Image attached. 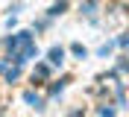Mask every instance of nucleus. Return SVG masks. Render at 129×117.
<instances>
[{
  "mask_svg": "<svg viewBox=\"0 0 129 117\" xmlns=\"http://www.w3.org/2000/svg\"><path fill=\"white\" fill-rule=\"evenodd\" d=\"M9 53H12L9 59H15V62L21 64V62H26V59H32L38 50H35V44H32V35H29V32H18V35L9 38Z\"/></svg>",
  "mask_w": 129,
  "mask_h": 117,
  "instance_id": "1",
  "label": "nucleus"
},
{
  "mask_svg": "<svg viewBox=\"0 0 129 117\" xmlns=\"http://www.w3.org/2000/svg\"><path fill=\"white\" fill-rule=\"evenodd\" d=\"M24 100L29 102V105H32V108H35V111H41V108H44V102H41V100H38V97H35V94H32V91H26V94H24Z\"/></svg>",
  "mask_w": 129,
  "mask_h": 117,
  "instance_id": "2",
  "label": "nucleus"
},
{
  "mask_svg": "<svg viewBox=\"0 0 129 117\" xmlns=\"http://www.w3.org/2000/svg\"><path fill=\"white\" fill-rule=\"evenodd\" d=\"M62 59H64V50H62V47H53V50H50V62L62 64Z\"/></svg>",
  "mask_w": 129,
  "mask_h": 117,
  "instance_id": "3",
  "label": "nucleus"
},
{
  "mask_svg": "<svg viewBox=\"0 0 129 117\" xmlns=\"http://www.w3.org/2000/svg\"><path fill=\"white\" fill-rule=\"evenodd\" d=\"M82 12H85V15H94V12H97V3H94V0H85V3H82Z\"/></svg>",
  "mask_w": 129,
  "mask_h": 117,
  "instance_id": "4",
  "label": "nucleus"
},
{
  "mask_svg": "<svg viewBox=\"0 0 129 117\" xmlns=\"http://www.w3.org/2000/svg\"><path fill=\"white\" fill-rule=\"evenodd\" d=\"M64 6H68V0H56V3H53V9H50V15H59Z\"/></svg>",
  "mask_w": 129,
  "mask_h": 117,
  "instance_id": "5",
  "label": "nucleus"
},
{
  "mask_svg": "<svg viewBox=\"0 0 129 117\" xmlns=\"http://www.w3.org/2000/svg\"><path fill=\"white\" fill-rule=\"evenodd\" d=\"M32 76H38V79H44V76H47V64H38V67H35V73H32Z\"/></svg>",
  "mask_w": 129,
  "mask_h": 117,
  "instance_id": "6",
  "label": "nucleus"
},
{
  "mask_svg": "<svg viewBox=\"0 0 129 117\" xmlns=\"http://www.w3.org/2000/svg\"><path fill=\"white\" fill-rule=\"evenodd\" d=\"M73 53H76V56H82V59H85V47H82V44H73Z\"/></svg>",
  "mask_w": 129,
  "mask_h": 117,
  "instance_id": "7",
  "label": "nucleus"
},
{
  "mask_svg": "<svg viewBox=\"0 0 129 117\" xmlns=\"http://www.w3.org/2000/svg\"><path fill=\"white\" fill-rule=\"evenodd\" d=\"M15 79H18V67H12V70H9V76H6V82H15Z\"/></svg>",
  "mask_w": 129,
  "mask_h": 117,
  "instance_id": "8",
  "label": "nucleus"
}]
</instances>
